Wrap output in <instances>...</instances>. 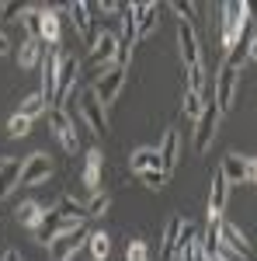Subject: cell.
Instances as JSON below:
<instances>
[{"instance_id": "cell-1", "label": "cell", "mask_w": 257, "mask_h": 261, "mask_svg": "<svg viewBox=\"0 0 257 261\" xmlns=\"http://www.w3.org/2000/svg\"><path fill=\"white\" fill-rule=\"evenodd\" d=\"M250 18H254V11L247 7V4H222V21H219V53H233L240 42L250 39Z\"/></svg>"}, {"instance_id": "cell-2", "label": "cell", "mask_w": 257, "mask_h": 261, "mask_svg": "<svg viewBox=\"0 0 257 261\" xmlns=\"http://www.w3.org/2000/svg\"><path fill=\"white\" fill-rule=\"evenodd\" d=\"M195 223L188 220V216H181V213H174V216H167V226H163V237H160V258L163 261H174L178 258V251L184 247V244L195 241Z\"/></svg>"}, {"instance_id": "cell-3", "label": "cell", "mask_w": 257, "mask_h": 261, "mask_svg": "<svg viewBox=\"0 0 257 261\" xmlns=\"http://www.w3.org/2000/svg\"><path fill=\"white\" fill-rule=\"evenodd\" d=\"M125 77H129V70L125 66H115V63H108V66H101V70H94V77H91V94L108 108L111 101L119 98L122 84H125Z\"/></svg>"}, {"instance_id": "cell-4", "label": "cell", "mask_w": 257, "mask_h": 261, "mask_svg": "<svg viewBox=\"0 0 257 261\" xmlns=\"http://www.w3.org/2000/svg\"><path fill=\"white\" fill-rule=\"evenodd\" d=\"M77 115L83 119V129H91L98 140H104L108 133H111V125H108V112H104V105H101L91 91H83L77 98Z\"/></svg>"}, {"instance_id": "cell-5", "label": "cell", "mask_w": 257, "mask_h": 261, "mask_svg": "<svg viewBox=\"0 0 257 261\" xmlns=\"http://www.w3.org/2000/svg\"><path fill=\"white\" fill-rule=\"evenodd\" d=\"M45 122H49L52 136L63 143L66 153H80V133H77V125L70 122L66 108H49V112H45Z\"/></svg>"}, {"instance_id": "cell-6", "label": "cell", "mask_w": 257, "mask_h": 261, "mask_svg": "<svg viewBox=\"0 0 257 261\" xmlns=\"http://www.w3.org/2000/svg\"><path fill=\"white\" fill-rule=\"evenodd\" d=\"M73 226H80V223L63 220L56 205H45V213H42V220L35 223V230H32V233H35V241H39V244H45V247H49V244L56 241V237H63V233H70Z\"/></svg>"}, {"instance_id": "cell-7", "label": "cell", "mask_w": 257, "mask_h": 261, "mask_svg": "<svg viewBox=\"0 0 257 261\" xmlns=\"http://www.w3.org/2000/svg\"><path fill=\"white\" fill-rule=\"evenodd\" d=\"M87 237H91V230L80 223V226H73L70 233H63V237H56V241L49 244V258L52 261H70L77 258L80 251L87 247Z\"/></svg>"}, {"instance_id": "cell-8", "label": "cell", "mask_w": 257, "mask_h": 261, "mask_svg": "<svg viewBox=\"0 0 257 261\" xmlns=\"http://www.w3.org/2000/svg\"><path fill=\"white\" fill-rule=\"evenodd\" d=\"M237 81H240V66L222 63V66H219V77H216V94H212V105H216L219 112H230V108H233Z\"/></svg>"}, {"instance_id": "cell-9", "label": "cell", "mask_w": 257, "mask_h": 261, "mask_svg": "<svg viewBox=\"0 0 257 261\" xmlns=\"http://www.w3.org/2000/svg\"><path fill=\"white\" fill-rule=\"evenodd\" d=\"M77 77H80V63L73 53H63L60 56V77H56V101L52 108H63L70 101V91L77 87Z\"/></svg>"}, {"instance_id": "cell-10", "label": "cell", "mask_w": 257, "mask_h": 261, "mask_svg": "<svg viewBox=\"0 0 257 261\" xmlns=\"http://www.w3.org/2000/svg\"><path fill=\"white\" fill-rule=\"evenodd\" d=\"M52 157L45 150H35L28 153V161H21V185H42V181L52 178Z\"/></svg>"}, {"instance_id": "cell-11", "label": "cell", "mask_w": 257, "mask_h": 261, "mask_svg": "<svg viewBox=\"0 0 257 261\" xmlns=\"http://www.w3.org/2000/svg\"><path fill=\"white\" fill-rule=\"evenodd\" d=\"M219 112L212 101H205V108H202V115H198L195 122V150L198 153H205L209 146H212V136H216V129H219Z\"/></svg>"}, {"instance_id": "cell-12", "label": "cell", "mask_w": 257, "mask_h": 261, "mask_svg": "<svg viewBox=\"0 0 257 261\" xmlns=\"http://www.w3.org/2000/svg\"><path fill=\"white\" fill-rule=\"evenodd\" d=\"M115 49H119V35H115V28H101L94 42H91V63H94V70L101 66H108V63H115Z\"/></svg>"}, {"instance_id": "cell-13", "label": "cell", "mask_w": 257, "mask_h": 261, "mask_svg": "<svg viewBox=\"0 0 257 261\" xmlns=\"http://www.w3.org/2000/svg\"><path fill=\"white\" fill-rule=\"evenodd\" d=\"M60 56L63 49H49L45 56H42V87L39 94L49 101V108H52V101H56V77H60Z\"/></svg>"}, {"instance_id": "cell-14", "label": "cell", "mask_w": 257, "mask_h": 261, "mask_svg": "<svg viewBox=\"0 0 257 261\" xmlns=\"http://www.w3.org/2000/svg\"><path fill=\"white\" fill-rule=\"evenodd\" d=\"M39 39L49 45V49H60L63 45V18L60 11L52 7H42L39 11Z\"/></svg>"}, {"instance_id": "cell-15", "label": "cell", "mask_w": 257, "mask_h": 261, "mask_svg": "<svg viewBox=\"0 0 257 261\" xmlns=\"http://www.w3.org/2000/svg\"><path fill=\"white\" fill-rule=\"evenodd\" d=\"M219 241H222V247H230L240 261L250 258V237L240 230L237 223H219Z\"/></svg>"}, {"instance_id": "cell-16", "label": "cell", "mask_w": 257, "mask_h": 261, "mask_svg": "<svg viewBox=\"0 0 257 261\" xmlns=\"http://www.w3.org/2000/svg\"><path fill=\"white\" fill-rule=\"evenodd\" d=\"M226 199H230V181H226V174L216 167V174H212V192H209V223H222Z\"/></svg>"}, {"instance_id": "cell-17", "label": "cell", "mask_w": 257, "mask_h": 261, "mask_svg": "<svg viewBox=\"0 0 257 261\" xmlns=\"http://www.w3.org/2000/svg\"><path fill=\"white\" fill-rule=\"evenodd\" d=\"M132 18H136V42H142L146 35H153L160 21V4H129Z\"/></svg>"}, {"instance_id": "cell-18", "label": "cell", "mask_w": 257, "mask_h": 261, "mask_svg": "<svg viewBox=\"0 0 257 261\" xmlns=\"http://www.w3.org/2000/svg\"><path fill=\"white\" fill-rule=\"evenodd\" d=\"M178 45H181V60L184 66H198L202 63V45H198V35H195V24H178Z\"/></svg>"}, {"instance_id": "cell-19", "label": "cell", "mask_w": 257, "mask_h": 261, "mask_svg": "<svg viewBox=\"0 0 257 261\" xmlns=\"http://www.w3.org/2000/svg\"><path fill=\"white\" fill-rule=\"evenodd\" d=\"M178 161H181V129H167L163 133V146H160V171L163 174H170L174 167H178Z\"/></svg>"}, {"instance_id": "cell-20", "label": "cell", "mask_w": 257, "mask_h": 261, "mask_svg": "<svg viewBox=\"0 0 257 261\" xmlns=\"http://www.w3.org/2000/svg\"><path fill=\"white\" fill-rule=\"evenodd\" d=\"M101 164H104V153H101L98 146L83 153V171H80V181H83V188H87V192H98V188H101Z\"/></svg>"}, {"instance_id": "cell-21", "label": "cell", "mask_w": 257, "mask_h": 261, "mask_svg": "<svg viewBox=\"0 0 257 261\" xmlns=\"http://www.w3.org/2000/svg\"><path fill=\"white\" fill-rule=\"evenodd\" d=\"M42 56H45V42L39 35H28L18 49V66L21 70H35V66H42Z\"/></svg>"}, {"instance_id": "cell-22", "label": "cell", "mask_w": 257, "mask_h": 261, "mask_svg": "<svg viewBox=\"0 0 257 261\" xmlns=\"http://www.w3.org/2000/svg\"><path fill=\"white\" fill-rule=\"evenodd\" d=\"M21 185V161L18 157H0V199H7Z\"/></svg>"}, {"instance_id": "cell-23", "label": "cell", "mask_w": 257, "mask_h": 261, "mask_svg": "<svg viewBox=\"0 0 257 261\" xmlns=\"http://www.w3.org/2000/svg\"><path fill=\"white\" fill-rule=\"evenodd\" d=\"M129 167H132V174H142V171H160V146H139V150H132Z\"/></svg>"}, {"instance_id": "cell-24", "label": "cell", "mask_w": 257, "mask_h": 261, "mask_svg": "<svg viewBox=\"0 0 257 261\" xmlns=\"http://www.w3.org/2000/svg\"><path fill=\"white\" fill-rule=\"evenodd\" d=\"M219 171L226 174L230 185H240V181H247V157L243 153H226L222 164H219Z\"/></svg>"}, {"instance_id": "cell-25", "label": "cell", "mask_w": 257, "mask_h": 261, "mask_svg": "<svg viewBox=\"0 0 257 261\" xmlns=\"http://www.w3.org/2000/svg\"><path fill=\"white\" fill-rule=\"evenodd\" d=\"M87 254H91V261H108L111 258V237H108L104 230H91V237H87Z\"/></svg>"}, {"instance_id": "cell-26", "label": "cell", "mask_w": 257, "mask_h": 261, "mask_svg": "<svg viewBox=\"0 0 257 261\" xmlns=\"http://www.w3.org/2000/svg\"><path fill=\"white\" fill-rule=\"evenodd\" d=\"M66 11H70V21H73V28H77L80 39H83V35L91 32V21H94V11H91V4H83V0H73Z\"/></svg>"}, {"instance_id": "cell-27", "label": "cell", "mask_w": 257, "mask_h": 261, "mask_svg": "<svg viewBox=\"0 0 257 261\" xmlns=\"http://www.w3.org/2000/svg\"><path fill=\"white\" fill-rule=\"evenodd\" d=\"M42 213H45V205H42V202H35V199H24L18 209H14L18 223H21V226H28V230H35V223L42 220Z\"/></svg>"}, {"instance_id": "cell-28", "label": "cell", "mask_w": 257, "mask_h": 261, "mask_svg": "<svg viewBox=\"0 0 257 261\" xmlns=\"http://www.w3.org/2000/svg\"><path fill=\"white\" fill-rule=\"evenodd\" d=\"M56 209H60L63 220H70V223H87V205H83L80 199H73V195H63Z\"/></svg>"}, {"instance_id": "cell-29", "label": "cell", "mask_w": 257, "mask_h": 261, "mask_svg": "<svg viewBox=\"0 0 257 261\" xmlns=\"http://www.w3.org/2000/svg\"><path fill=\"white\" fill-rule=\"evenodd\" d=\"M45 112H49V101L42 98L39 91H35V94H28V98L21 101V108H18V115H24L28 122H35L39 115H45Z\"/></svg>"}, {"instance_id": "cell-30", "label": "cell", "mask_w": 257, "mask_h": 261, "mask_svg": "<svg viewBox=\"0 0 257 261\" xmlns=\"http://www.w3.org/2000/svg\"><path fill=\"white\" fill-rule=\"evenodd\" d=\"M83 205H87V216H104L111 209V192L98 188V192H91V199L83 202Z\"/></svg>"}, {"instance_id": "cell-31", "label": "cell", "mask_w": 257, "mask_h": 261, "mask_svg": "<svg viewBox=\"0 0 257 261\" xmlns=\"http://www.w3.org/2000/svg\"><path fill=\"white\" fill-rule=\"evenodd\" d=\"M184 84L191 94H205V66H184Z\"/></svg>"}, {"instance_id": "cell-32", "label": "cell", "mask_w": 257, "mask_h": 261, "mask_svg": "<svg viewBox=\"0 0 257 261\" xmlns=\"http://www.w3.org/2000/svg\"><path fill=\"white\" fill-rule=\"evenodd\" d=\"M202 108H205V98H202V94H191V91H184V105H181V112H184V119L191 122V125L198 122Z\"/></svg>"}, {"instance_id": "cell-33", "label": "cell", "mask_w": 257, "mask_h": 261, "mask_svg": "<svg viewBox=\"0 0 257 261\" xmlns=\"http://www.w3.org/2000/svg\"><path fill=\"white\" fill-rule=\"evenodd\" d=\"M170 7H174V14H178L184 24H198V21H202V11H198L195 4H188V0H178V4H170Z\"/></svg>"}, {"instance_id": "cell-34", "label": "cell", "mask_w": 257, "mask_h": 261, "mask_svg": "<svg viewBox=\"0 0 257 261\" xmlns=\"http://www.w3.org/2000/svg\"><path fill=\"white\" fill-rule=\"evenodd\" d=\"M28 133H32V122L14 112V115L7 119V136H11V140H21V136H28Z\"/></svg>"}, {"instance_id": "cell-35", "label": "cell", "mask_w": 257, "mask_h": 261, "mask_svg": "<svg viewBox=\"0 0 257 261\" xmlns=\"http://www.w3.org/2000/svg\"><path fill=\"white\" fill-rule=\"evenodd\" d=\"M146 188H153V192H160V188H167V181H170V174H163V171H142V174H136Z\"/></svg>"}, {"instance_id": "cell-36", "label": "cell", "mask_w": 257, "mask_h": 261, "mask_svg": "<svg viewBox=\"0 0 257 261\" xmlns=\"http://www.w3.org/2000/svg\"><path fill=\"white\" fill-rule=\"evenodd\" d=\"M122 7L125 4H115V0H98V4H91V11H98V14H104V18H122Z\"/></svg>"}, {"instance_id": "cell-37", "label": "cell", "mask_w": 257, "mask_h": 261, "mask_svg": "<svg viewBox=\"0 0 257 261\" xmlns=\"http://www.w3.org/2000/svg\"><path fill=\"white\" fill-rule=\"evenodd\" d=\"M39 11H42V7H24V11H21L18 21L28 28V35H39Z\"/></svg>"}, {"instance_id": "cell-38", "label": "cell", "mask_w": 257, "mask_h": 261, "mask_svg": "<svg viewBox=\"0 0 257 261\" xmlns=\"http://www.w3.org/2000/svg\"><path fill=\"white\" fill-rule=\"evenodd\" d=\"M125 261H150V247L142 241H129L125 247Z\"/></svg>"}, {"instance_id": "cell-39", "label": "cell", "mask_w": 257, "mask_h": 261, "mask_svg": "<svg viewBox=\"0 0 257 261\" xmlns=\"http://www.w3.org/2000/svg\"><path fill=\"white\" fill-rule=\"evenodd\" d=\"M21 11H24V4H4V7H0V21H14V18H21Z\"/></svg>"}, {"instance_id": "cell-40", "label": "cell", "mask_w": 257, "mask_h": 261, "mask_svg": "<svg viewBox=\"0 0 257 261\" xmlns=\"http://www.w3.org/2000/svg\"><path fill=\"white\" fill-rule=\"evenodd\" d=\"M178 261H195V247H191V244H184V247L178 251Z\"/></svg>"}, {"instance_id": "cell-41", "label": "cell", "mask_w": 257, "mask_h": 261, "mask_svg": "<svg viewBox=\"0 0 257 261\" xmlns=\"http://www.w3.org/2000/svg\"><path fill=\"white\" fill-rule=\"evenodd\" d=\"M247 181H257V157H247Z\"/></svg>"}, {"instance_id": "cell-42", "label": "cell", "mask_w": 257, "mask_h": 261, "mask_svg": "<svg viewBox=\"0 0 257 261\" xmlns=\"http://www.w3.org/2000/svg\"><path fill=\"white\" fill-rule=\"evenodd\" d=\"M0 261H21V251L18 247H7V251L0 254Z\"/></svg>"}, {"instance_id": "cell-43", "label": "cell", "mask_w": 257, "mask_h": 261, "mask_svg": "<svg viewBox=\"0 0 257 261\" xmlns=\"http://www.w3.org/2000/svg\"><path fill=\"white\" fill-rule=\"evenodd\" d=\"M247 60L257 63V39H250V45H247Z\"/></svg>"}, {"instance_id": "cell-44", "label": "cell", "mask_w": 257, "mask_h": 261, "mask_svg": "<svg viewBox=\"0 0 257 261\" xmlns=\"http://www.w3.org/2000/svg\"><path fill=\"white\" fill-rule=\"evenodd\" d=\"M7 49H11V45H7V35H4V32H0V56H4V53H7Z\"/></svg>"}, {"instance_id": "cell-45", "label": "cell", "mask_w": 257, "mask_h": 261, "mask_svg": "<svg viewBox=\"0 0 257 261\" xmlns=\"http://www.w3.org/2000/svg\"><path fill=\"white\" fill-rule=\"evenodd\" d=\"M83 254H87V247H83V251H80V254H77V258H70V261H83Z\"/></svg>"}, {"instance_id": "cell-46", "label": "cell", "mask_w": 257, "mask_h": 261, "mask_svg": "<svg viewBox=\"0 0 257 261\" xmlns=\"http://www.w3.org/2000/svg\"><path fill=\"white\" fill-rule=\"evenodd\" d=\"M250 11H257V7H250Z\"/></svg>"}]
</instances>
